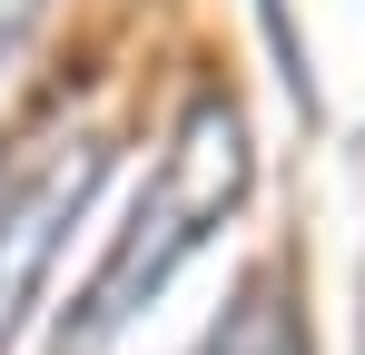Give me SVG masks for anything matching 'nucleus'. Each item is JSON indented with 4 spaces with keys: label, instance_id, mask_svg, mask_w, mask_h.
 <instances>
[{
    "label": "nucleus",
    "instance_id": "nucleus-1",
    "mask_svg": "<svg viewBox=\"0 0 365 355\" xmlns=\"http://www.w3.org/2000/svg\"><path fill=\"white\" fill-rule=\"evenodd\" d=\"M237 197H247V128H237L227 99H197V118L168 138L158 178L128 197V227L109 247V267H99V287L60 316V346L89 355L99 336H128L168 296V277H187V257L237 217Z\"/></svg>",
    "mask_w": 365,
    "mask_h": 355
},
{
    "label": "nucleus",
    "instance_id": "nucleus-2",
    "mask_svg": "<svg viewBox=\"0 0 365 355\" xmlns=\"http://www.w3.org/2000/svg\"><path fill=\"white\" fill-rule=\"evenodd\" d=\"M99 178H109V148H69L40 178L0 187V355L20 346V326H30V306H40V287H50V267H60V247H69Z\"/></svg>",
    "mask_w": 365,
    "mask_h": 355
},
{
    "label": "nucleus",
    "instance_id": "nucleus-3",
    "mask_svg": "<svg viewBox=\"0 0 365 355\" xmlns=\"http://www.w3.org/2000/svg\"><path fill=\"white\" fill-rule=\"evenodd\" d=\"M40 10H50V0H0V59L30 40V20H40Z\"/></svg>",
    "mask_w": 365,
    "mask_h": 355
},
{
    "label": "nucleus",
    "instance_id": "nucleus-4",
    "mask_svg": "<svg viewBox=\"0 0 365 355\" xmlns=\"http://www.w3.org/2000/svg\"><path fill=\"white\" fill-rule=\"evenodd\" d=\"M247 326H257V306H237V316H227V326H217L197 355H247Z\"/></svg>",
    "mask_w": 365,
    "mask_h": 355
}]
</instances>
